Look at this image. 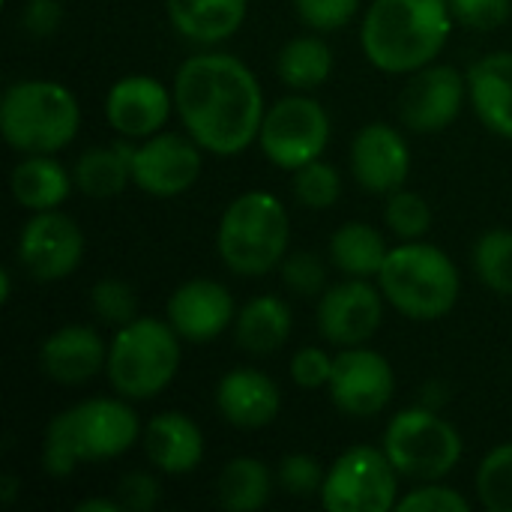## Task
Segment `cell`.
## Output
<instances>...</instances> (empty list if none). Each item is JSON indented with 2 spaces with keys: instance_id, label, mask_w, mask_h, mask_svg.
Listing matches in <instances>:
<instances>
[{
  "instance_id": "cell-20",
  "label": "cell",
  "mask_w": 512,
  "mask_h": 512,
  "mask_svg": "<svg viewBox=\"0 0 512 512\" xmlns=\"http://www.w3.org/2000/svg\"><path fill=\"white\" fill-rule=\"evenodd\" d=\"M216 408L222 420L240 432H258L276 423L282 411V390L279 384L255 369V366H237L228 369L216 384Z\"/></svg>"
},
{
  "instance_id": "cell-5",
  "label": "cell",
  "mask_w": 512,
  "mask_h": 512,
  "mask_svg": "<svg viewBox=\"0 0 512 512\" xmlns=\"http://www.w3.org/2000/svg\"><path fill=\"white\" fill-rule=\"evenodd\" d=\"M375 282L384 291L387 306L408 321L447 318L462 294V273L456 261L426 240H402L399 246H390Z\"/></svg>"
},
{
  "instance_id": "cell-1",
  "label": "cell",
  "mask_w": 512,
  "mask_h": 512,
  "mask_svg": "<svg viewBox=\"0 0 512 512\" xmlns=\"http://www.w3.org/2000/svg\"><path fill=\"white\" fill-rule=\"evenodd\" d=\"M174 111L183 132L204 153L231 159L258 144L264 123V90L258 75L237 54L204 48L186 57L171 81Z\"/></svg>"
},
{
  "instance_id": "cell-11",
  "label": "cell",
  "mask_w": 512,
  "mask_h": 512,
  "mask_svg": "<svg viewBox=\"0 0 512 512\" xmlns=\"http://www.w3.org/2000/svg\"><path fill=\"white\" fill-rule=\"evenodd\" d=\"M84 231L63 210L33 213L15 243V255L21 270L36 282H63L84 261Z\"/></svg>"
},
{
  "instance_id": "cell-26",
  "label": "cell",
  "mask_w": 512,
  "mask_h": 512,
  "mask_svg": "<svg viewBox=\"0 0 512 512\" xmlns=\"http://www.w3.org/2000/svg\"><path fill=\"white\" fill-rule=\"evenodd\" d=\"M75 189L93 201L117 198L126 186H132V141L120 138L117 144L87 147L72 165Z\"/></svg>"
},
{
  "instance_id": "cell-15",
  "label": "cell",
  "mask_w": 512,
  "mask_h": 512,
  "mask_svg": "<svg viewBox=\"0 0 512 512\" xmlns=\"http://www.w3.org/2000/svg\"><path fill=\"white\" fill-rule=\"evenodd\" d=\"M387 297L375 279H351L330 285L318 297V333L336 348L366 345L384 324Z\"/></svg>"
},
{
  "instance_id": "cell-36",
  "label": "cell",
  "mask_w": 512,
  "mask_h": 512,
  "mask_svg": "<svg viewBox=\"0 0 512 512\" xmlns=\"http://www.w3.org/2000/svg\"><path fill=\"white\" fill-rule=\"evenodd\" d=\"M327 468L312 453H288L276 465V486L291 498H318Z\"/></svg>"
},
{
  "instance_id": "cell-3",
  "label": "cell",
  "mask_w": 512,
  "mask_h": 512,
  "mask_svg": "<svg viewBox=\"0 0 512 512\" xmlns=\"http://www.w3.org/2000/svg\"><path fill=\"white\" fill-rule=\"evenodd\" d=\"M456 18L447 0H372L360 24V48L384 75H411L441 57Z\"/></svg>"
},
{
  "instance_id": "cell-4",
  "label": "cell",
  "mask_w": 512,
  "mask_h": 512,
  "mask_svg": "<svg viewBox=\"0 0 512 512\" xmlns=\"http://www.w3.org/2000/svg\"><path fill=\"white\" fill-rule=\"evenodd\" d=\"M291 246V216L279 195L249 189L237 195L216 225L219 261L243 279H258L285 261Z\"/></svg>"
},
{
  "instance_id": "cell-33",
  "label": "cell",
  "mask_w": 512,
  "mask_h": 512,
  "mask_svg": "<svg viewBox=\"0 0 512 512\" xmlns=\"http://www.w3.org/2000/svg\"><path fill=\"white\" fill-rule=\"evenodd\" d=\"M294 198L306 210H330L342 195V174L324 156L294 171Z\"/></svg>"
},
{
  "instance_id": "cell-29",
  "label": "cell",
  "mask_w": 512,
  "mask_h": 512,
  "mask_svg": "<svg viewBox=\"0 0 512 512\" xmlns=\"http://www.w3.org/2000/svg\"><path fill=\"white\" fill-rule=\"evenodd\" d=\"M276 489V471L255 456H234L216 477V501L228 512H255L267 507Z\"/></svg>"
},
{
  "instance_id": "cell-31",
  "label": "cell",
  "mask_w": 512,
  "mask_h": 512,
  "mask_svg": "<svg viewBox=\"0 0 512 512\" xmlns=\"http://www.w3.org/2000/svg\"><path fill=\"white\" fill-rule=\"evenodd\" d=\"M477 498L489 512H512V441L489 450L474 477Z\"/></svg>"
},
{
  "instance_id": "cell-34",
  "label": "cell",
  "mask_w": 512,
  "mask_h": 512,
  "mask_svg": "<svg viewBox=\"0 0 512 512\" xmlns=\"http://www.w3.org/2000/svg\"><path fill=\"white\" fill-rule=\"evenodd\" d=\"M90 309L99 321L111 327H123L138 318V294L129 282L108 276L90 288Z\"/></svg>"
},
{
  "instance_id": "cell-14",
  "label": "cell",
  "mask_w": 512,
  "mask_h": 512,
  "mask_svg": "<svg viewBox=\"0 0 512 512\" xmlns=\"http://www.w3.org/2000/svg\"><path fill=\"white\" fill-rule=\"evenodd\" d=\"M330 402L354 420L378 417L396 396L393 363L366 345L339 348L333 360V378L327 384Z\"/></svg>"
},
{
  "instance_id": "cell-9",
  "label": "cell",
  "mask_w": 512,
  "mask_h": 512,
  "mask_svg": "<svg viewBox=\"0 0 512 512\" xmlns=\"http://www.w3.org/2000/svg\"><path fill=\"white\" fill-rule=\"evenodd\" d=\"M402 474L384 447H348L330 468L321 486V507L327 512H390L402 498Z\"/></svg>"
},
{
  "instance_id": "cell-17",
  "label": "cell",
  "mask_w": 512,
  "mask_h": 512,
  "mask_svg": "<svg viewBox=\"0 0 512 512\" xmlns=\"http://www.w3.org/2000/svg\"><path fill=\"white\" fill-rule=\"evenodd\" d=\"M351 177L372 195H390L408 183L411 144L393 123L372 120L351 138Z\"/></svg>"
},
{
  "instance_id": "cell-42",
  "label": "cell",
  "mask_w": 512,
  "mask_h": 512,
  "mask_svg": "<svg viewBox=\"0 0 512 512\" xmlns=\"http://www.w3.org/2000/svg\"><path fill=\"white\" fill-rule=\"evenodd\" d=\"M63 24V3L60 0H27L21 6V27L33 39H48Z\"/></svg>"
},
{
  "instance_id": "cell-12",
  "label": "cell",
  "mask_w": 512,
  "mask_h": 512,
  "mask_svg": "<svg viewBox=\"0 0 512 512\" xmlns=\"http://www.w3.org/2000/svg\"><path fill=\"white\" fill-rule=\"evenodd\" d=\"M204 168V150L186 132H156L132 141V186L153 198H177L189 192Z\"/></svg>"
},
{
  "instance_id": "cell-43",
  "label": "cell",
  "mask_w": 512,
  "mask_h": 512,
  "mask_svg": "<svg viewBox=\"0 0 512 512\" xmlns=\"http://www.w3.org/2000/svg\"><path fill=\"white\" fill-rule=\"evenodd\" d=\"M447 402H450V387H447L444 381H429V384L420 390V405H426V408L444 411Z\"/></svg>"
},
{
  "instance_id": "cell-6",
  "label": "cell",
  "mask_w": 512,
  "mask_h": 512,
  "mask_svg": "<svg viewBox=\"0 0 512 512\" xmlns=\"http://www.w3.org/2000/svg\"><path fill=\"white\" fill-rule=\"evenodd\" d=\"M183 363V339L168 318L138 315L135 321L114 327L108 342L105 378L111 390L129 402H150L165 393Z\"/></svg>"
},
{
  "instance_id": "cell-25",
  "label": "cell",
  "mask_w": 512,
  "mask_h": 512,
  "mask_svg": "<svg viewBox=\"0 0 512 512\" xmlns=\"http://www.w3.org/2000/svg\"><path fill=\"white\" fill-rule=\"evenodd\" d=\"M231 330H234V342L240 351H246L252 357H270V354L282 351V345L291 339L294 312L285 297L261 294L237 309Z\"/></svg>"
},
{
  "instance_id": "cell-7",
  "label": "cell",
  "mask_w": 512,
  "mask_h": 512,
  "mask_svg": "<svg viewBox=\"0 0 512 512\" xmlns=\"http://www.w3.org/2000/svg\"><path fill=\"white\" fill-rule=\"evenodd\" d=\"M81 129L78 96L54 78H24L3 90L0 135L24 153H60Z\"/></svg>"
},
{
  "instance_id": "cell-24",
  "label": "cell",
  "mask_w": 512,
  "mask_h": 512,
  "mask_svg": "<svg viewBox=\"0 0 512 512\" xmlns=\"http://www.w3.org/2000/svg\"><path fill=\"white\" fill-rule=\"evenodd\" d=\"M9 189L18 207L42 213L60 210L69 201L75 180L54 153H24L9 174Z\"/></svg>"
},
{
  "instance_id": "cell-23",
  "label": "cell",
  "mask_w": 512,
  "mask_h": 512,
  "mask_svg": "<svg viewBox=\"0 0 512 512\" xmlns=\"http://www.w3.org/2000/svg\"><path fill=\"white\" fill-rule=\"evenodd\" d=\"M165 12L186 42L216 48L240 33L249 15V0H165Z\"/></svg>"
},
{
  "instance_id": "cell-40",
  "label": "cell",
  "mask_w": 512,
  "mask_h": 512,
  "mask_svg": "<svg viewBox=\"0 0 512 512\" xmlns=\"http://www.w3.org/2000/svg\"><path fill=\"white\" fill-rule=\"evenodd\" d=\"M456 24L471 30H498L510 21L512 0H447Z\"/></svg>"
},
{
  "instance_id": "cell-30",
  "label": "cell",
  "mask_w": 512,
  "mask_h": 512,
  "mask_svg": "<svg viewBox=\"0 0 512 512\" xmlns=\"http://www.w3.org/2000/svg\"><path fill=\"white\" fill-rule=\"evenodd\" d=\"M471 267L477 279L498 297H512V231L492 228L477 237L471 249Z\"/></svg>"
},
{
  "instance_id": "cell-16",
  "label": "cell",
  "mask_w": 512,
  "mask_h": 512,
  "mask_svg": "<svg viewBox=\"0 0 512 512\" xmlns=\"http://www.w3.org/2000/svg\"><path fill=\"white\" fill-rule=\"evenodd\" d=\"M174 111V90L144 72L117 78L105 93V120L126 141H144L168 126Z\"/></svg>"
},
{
  "instance_id": "cell-8",
  "label": "cell",
  "mask_w": 512,
  "mask_h": 512,
  "mask_svg": "<svg viewBox=\"0 0 512 512\" xmlns=\"http://www.w3.org/2000/svg\"><path fill=\"white\" fill-rule=\"evenodd\" d=\"M381 447L402 480L411 483L447 480L465 456L462 432L441 411L426 405L402 408L399 414H393L384 429Z\"/></svg>"
},
{
  "instance_id": "cell-35",
  "label": "cell",
  "mask_w": 512,
  "mask_h": 512,
  "mask_svg": "<svg viewBox=\"0 0 512 512\" xmlns=\"http://www.w3.org/2000/svg\"><path fill=\"white\" fill-rule=\"evenodd\" d=\"M279 273H282V285L297 294V297H306V300H318L330 285H327V264L321 255L309 252V249H297V252H288L285 261L279 264Z\"/></svg>"
},
{
  "instance_id": "cell-46",
  "label": "cell",
  "mask_w": 512,
  "mask_h": 512,
  "mask_svg": "<svg viewBox=\"0 0 512 512\" xmlns=\"http://www.w3.org/2000/svg\"><path fill=\"white\" fill-rule=\"evenodd\" d=\"M0 279H3V294H0V300H3V303H9V300H12V273H9V270H3V273H0Z\"/></svg>"
},
{
  "instance_id": "cell-27",
  "label": "cell",
  "mask_w": 512,
  "mask_h": 512,
  "mask_svg": "<svg viewBox=\"0 0 512 512\" xmlns=\"http://www.w3.org/2000/svg\"><path fill=\"white\" fill-rule=\"evenodd\" d=\"M330 264L351 279H378L390 243L384 231L369 222H345L330 234Z\"/></svg>"
},
{
  "instance_id": "cell-21",
  "label": "cell",
  "mask_w": 512,
  "mask_h": 512,
  "mask_svg": "<svg viewBox=\"0 0 512 512\" xmlns=\"http://www.w3.org/2000/svg\"><path fill=\"white\" fill-rule=\"evenodd\" d=\"M144 456L168 477H186L201 468L207 444L201 426L183 411H162L144 423Z\"/></svg>"
},
{
  "instance_id": "cell-37",
  "label": "cell",
  "mask_w": 512,
  "mask_h": 512,
  "mask_svg": "<svg viewBox=\"0 0 512 512\" xmlns=\"http://www.w3.org/2000/svg\"><path fill=\"white\" fill-rule=\"evenodd\" d=\"M396 512H471V501L444 480H432L414 483V489L399 498Z\"/></svg>"
},
{
  "instance_id": "cell-10",
  "label": "cell",
  "mask_w": 512,
  "mask_h": 512,
  "mask_svg": "<svg viewBox=\"0 0 512 512\" xmlns=\"http://www.w3.org/2000/svg\"><path fill=\"white\" fill-rule=\"evenodd\" d=\"M330 114L312 93L291 90L264 111L258 132L261 153L282 171H297L324 156L330 144Z\"/></svg>"
},
{
  "instance_id": "cell-2",
  "label": "cell",
  "mask_w": 512,
  "mask_h": 512,
  "mask_svg": "<svg viewBox=\"0 0 512 512\" xmlns=\"http://www.w3.org/2000/svg\"><path fill=\"white\" fill-rule=\"evenodd\" d=\"M144 435V423L129 399L93 396L54 414L42 432L39 465L48 477L63 480L78 465H99L126 456Z\"/></svg>"
},
{
  "instance_id": "cell-38",
  "label": "cell",
  "mask_w": 512,
  "mask_h": 512,
  "mask_svg": "<svg viewBox=\"0 0 512 512\" xmlns=\"http://www.w3.org/2000/svg\"><path fill=\"white\" fill-rule=\"evenodd\" d=\"M363 0H294L297 18L315 33H333L351 24Z\"/></svg>"
},
{
  "instance_id": "cell-32",
  "label": "cell",
  "mask_w": 512,
  "mask_h": 512,
  "mask_svg": "<svg viewBox=\"0 0 512 512\" xmlns=\"http://www.w3.org/2000/svg\"><path fill=\"white\" fill-rule=\"evenodd\" d=\"M384 198H387L384 201V222H387L390 234H396L399 240H423L429 234L435 213L420 192L402 186Z\"/></svg>"
},
{
  "instance_id": "cell-39",
  "label": "cell",
  "mask_w": 512,
  "mask_h": 512,
  "mask_svg": "<svg viewBox=\"0 0 512 512\" xmlns=\"http://www.w3.org/2000/svg\"><path fill=\"white\" fill-rule=\"evenodd\" d=\"M333 360H336V354H330L318 345H303L291 357V366H288L291 381L300 390H327V384L333 378Z\"/></svg>"
},
{
  "instance_id": "cell-13",
  "label": "cell",
  "mask_w": 512,
  "mask_h": 512,
  "mask_svg": "<svg viewBox=\"0 0 512 512\" xmlns=\"http://www.w3.org/2000/svg\"><path fill=\"white\" fill-rule=\"evenodd\" d=\"M468 102V75L450 63H429L408 75L399 93V123L414 135L450 129Z\"/></svg>"
},
{
  "instance_id": "cell-28",
  "label": "cell",
  "mask_w": 512,
  "mask_h": 512,
  "mask_svg": "<svg viewBox=\"0 0 512 512\" xmlns=\"http://www.w3.org/2000/svg\"><path fill=\"white\" fill-rule=\"evenodd\" d=\"M333 66H336L333 48L315 30L288 39L276 54L279 81L297 93H312V90L324 87L333 75Z\"/></svg>"
},
{
  "instance_id": "cell-22",
  "label": "cell",
  "mask_w": 512,
  "mask_h": 512,
  "mask_svg": "<svg viewBox=\"0 0 512 512\" xmlns=\"http://www.w3.org/2000/svg\"><path fill=\"white\" fill-rule=\"evenodd\" d=\"M468 105L498 138L512 141V51H492L471 63Z\"/></svg>"
},
{
  "instance_id": "cell-45",
  "label": "cell",
  "mask_w": 512,
  "mask_h": 512,
  "mask_svg": "<svg viewBox=\"0 0 512 512\" xmlns=\"http://www.w3.org/2000/svg\"><path fill=\"white\" fill-rule=\"evenodd\" d=\"M15 495H18V480L15 477H3V483H0V504H12Z\"/></svg>"
},
{
  "instance_id": "cell-19",
  "label": "cell",
  "mask_w": 512,
  "mask_h": 512,
  "mask_svg": "<svg viewBox=\"0 0 512 512\" xmlns=\"http://www.w3.org/2000/svg\"><path fill=\"white\" fill-rule=\"evenodd\" d=\"M36 360L48 381L63 387H81L99 372H105L108 342L90 324H66L42 339Z\"/></svg>"
},
{
  "instance_id": "cell-41",
  "label": "cell",
  "mask_w": 512,
  "mask_h": 512,
  "mask_svg": "<svg viewBox=\"0 0 512 512\" xmlns=\"http://www.w3.org/2000/svg\"><path fill=\"white\" fill-rule=\"evenodd\" d=\"M117 501L129 512H150L162 501V486L150 471H129L117 483Z\"/></svg>"
},
{
  "instance_id": "cell-18",
  "label": "cell",
  "mask_w": 512,
  "mask_h": 512,
  "mask_svg": "<svg viewBox=\"0 0 512 512\" xmlns=\"http://www.w3.org/2000/svg\"><path fill=\"white\" fill-rule=\"evenodd\" d=\"M165 318L183 342L204 345L234 327L237 303L222 282L198 276L174 288V294L168 297Z\"/></svg>"
},
{
  "instance_id": "cell-44",
  "label": "cell",
  "mask_w": 512,
  "mask_h": 512,
  "mask_svg": "<svg viewBox=\"0 0 512 512\" xmlns=\"http://www.w3.org/2000/svg\"><path fill=\"white\" fill-rule=\"evenodd\" d=\"M78 512H120V501L117 498H84L81 504H75Z\"/></svg>"
}]
</instances>
